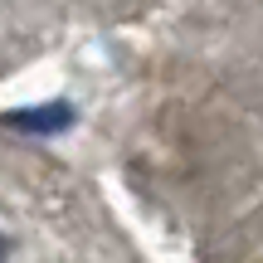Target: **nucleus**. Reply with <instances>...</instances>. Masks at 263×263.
Listing matches in <instances>:
<instances>
[{
  "label": "nucleus",
  "instance_id": "f257e3e1",
  "mask_svg": "<svg viewBox=\"0 0 263 263\" xmlns=\"http://www.w3.org/2000/svg\"><path fill=\"white\" fill-rule=\"evenodd\" d=\"M5 122L20 127V132H64L73 122V107L68 103H49V107H29V112H10Z\"/></svg>",
  "mask_w": 263,
  "mask_h": 263
},
{
  "label": "nucleus",
  "instance_id": "f03ea898",
  "mask_svg": "<svg viewBox=\"0 0 263 263\" xmlns=\"http://www.w3.org/2000/svg\"><path fill=\"white\" fill-rule=\"evenodd\" d=\"M5 254H10V239H0V263H5Z\"/></svg>",
  "mask_w": 263,
  "mask_h": 263
}]
</instances>
